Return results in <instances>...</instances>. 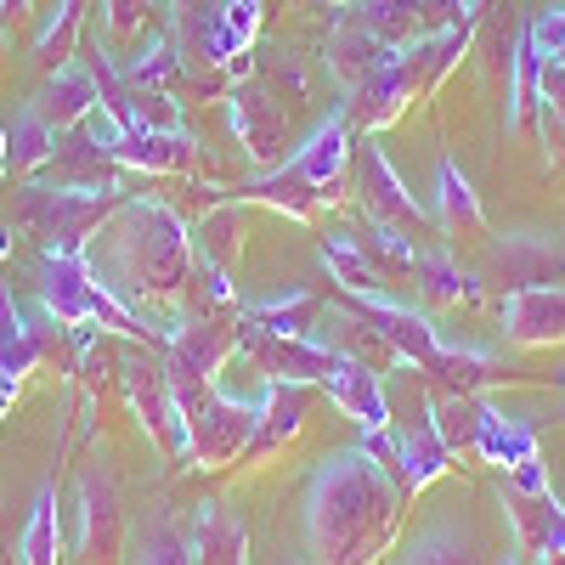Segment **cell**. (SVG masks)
Returning <instances> with one entry per match:
<instances>
[{
    "label": "cell",
    "mask_w": 565,
    "mask_h": 565,
    "mask_svg": "<svg viewBox=\"0 0 565 565\" xmlns=\"http://www.w3.org/2000/svg\"><path fill=\"white\" fill-rule=\"evenodd\" d=\"M402 503L407 492L391 469L345 447L322 458L306 487V548L322 565H380L402 532Z\"/></svg>",
    "instance_id": "1"
},
{
    "label": "cell",
    "mask_w": 565,
    "mask_h": 565,
    "mask_svg": "<svg viewBox=\"0 0 565 565\" xmlns=\"http://www.w3.org/2000/svg\"><path fill=\"white\" fill-rule=\"evenodd\" d=\"M97 255H90V271H97L108 289L130 306V300H148V306H175L186 289H193V271H199V249H193V226H186L170 204L153 199H125L108 226L97 232Z\"/></svg>",
    "instance_id": "2"
},
{
    "label": "cell",
    "mask_w": 565,
    "mask_h": 565,
    "mask_svg": "<svg viewBox=\"0 0 565 565\" xmlns=\"http://www.w3.org/2000/svg\"><path fill=\"white\" fill-rule=\"evenodd\" d=\"M125 204V193H103V186H45L23 181L12 193L7 221L29 238L45 244V255H85L90 238L108 226V215Z\"/></svg>",
    "instance_id": "3"
},
{
    "label": "cell",
    "mask_w": 565,
    "mask_h": 565,
    "mask_svg": "<svg viewBox=\"0 0 565 565\" xmlns=\"http://www.w3.org/2000/svg\"><path fill=\"white\" fill-rule=\"evenodd\" d=\"M186 418V447H193V469H226L249 458L255 441V402L221 396L215 385H170Z\"/></svg>",
    "instance_id": "4"
},
{
    "label": "cell",
    "mask_w": 565,
    "mask_h": 565,
    "mask_svg": "<svg viewBox=\"0 0 565 565\" xmlns=\"http://www.w3.org/2000/svg\"><path fill=\"white\" fill-rule=\"evenodd\" d=\"M345 170H351V119L345 114H328L289 159H282L277 170H266V175H255V181L260 186H277V193H295L311 210H322V204L340 199Z\"/></svg>",
    "instance_id": "5"
},
{
    "label": "cell",
    "mask_w": 565,
    "mask_h": 565,
    "mask_svg": "<svg viewBox=\"0 0 565 565\" xmlns=\"http://www.w3.org/2000/svg\"><path fill=\"white\" fill-rule=\"evenodd\" d=\"M226 125H232V136H238V148L260 164V170H277L282 159H289L295 148V119H289V108H282V97L271 85H260V79H238L226 90Z\"/></svg>",
    "instance_id": "6"
},
{
    "label": "cell",
    "mask_w": 565,
    "mask_h": 565,
    "mask_svg": "<svg viewBox=\"0 0 565 565\" xmlns=\"http://www.w3.org/2000/svg\"><path fill=\"white\" fill-rule=\"evenodd\" d=\"M238 351L266 380H289V385H322L328 362H334V345H322L311 334H271V328H255L244 317H238Z\"/></svg>",
    "instance_id": "7"
},
{
    "label": "cell",
    "mask_w": 565,
    "mask_h": 565,
    "mask_svg": "<svg viewBox=\"0 0 565 565\" xmlns=\"http://www.w3.org/2000/svg\"><path fill=\"white\" fill-rule=\"evenodd\" d=\"M351 311L367 322V334L380 340L396 362H413V367H430L441 356V334L430 317H418L413 306L391 300V295H351Z\"/></svg>",
    "instance_id": "8"
},
{
    "label": "cell",
    "mask_w": 565,
    "mask_h": 565,
    "mask_svg": "<svg viewBox=\"0 0 565 565\" xmlns=\"http://www.w3.org/2000/svg\"><path fill=\"white\" fill-rule=\"evenodd\" d=\"M351 159H356V199H362L367 221H385V226H402V232H418L430 221L424 204L407 193V181L396 175L391 153L380 148V136H367L362 148H351Z\"/></svg>",
    "instance_id": "9"
},
{
    "label": "cell",
    "mask_w": 565,
    "mask_h": 565,
    "mask_svg": "<svg viewBox=\"0 0 565 565\" xmlns=\"http://www.w3.org/2000/svg\"><path fill=\"white\" fill-rule=\"evenodd\" d=\"M396 430V481L402 492H424V487H436L447 469H452V447L441 441V424H436V396H418V407L391 424Z\"/></svg>",
    "instance_id": "10"
},
{
    "label": "cell",
    "mask_w": 565,
    "mask_h": 565,
    "mask_svg": "<svg viewBox=\"0 0 565 565\" xmlns=\"http://www.w3.org/2000/svg\"><path fill=\"white\" fill-rule=\"evenodd\" d=\"M322 391H328V402H334L362 436L367 430H391V424H396L391 391H385L380 373H373V362H362V356H351L340 345H334V362H328V373H322Z\"/></svg>",
    "instance_id": "11"
},
{
    "label": "cell",
    "mask_w": 565,
    "mask_h": 565,
    "mask_svg": "<svg viewBox=\"0 0 565 565\" xmlns=\"http://www.w3.org/2000/svg\"><path fill=\"white\" fill-rule=\"evenodd\" d=\"M238 351V322H181L170 345H164V373H170V385H215V373L221 362Z\"/></svg>",
    "instance_id": "12"
},
{
    "label": "cell",
    "mask_w": 565,
    "mask_h": 565,
    "mask_svg": "<svg viewBox=\"0 0 565 565\" xmlns=\"http://www.w3.org/2000/svg\"><path fill=\"white\" fill-rule=\"evenodd\" d=\"M125 391H130V407L141 413V424L153 430V441L170 452V458H193V447H186V418H181V402L170 391V373L153 367V362H141L130 356L125 367Z\"/></svg>",
    "instance_id": "13"
},
{
    "label": "cell",
    "mask_w": 565,
    "mask_h": 565,
    "mask_svg": "<svg viewBox=\"0 0 565 565\" xmlns=\"http://www.w3.org/2000/svg\"><path fill=\"white\" fill-rule=\"evenodd\" d=\"M498 311H503L509 345H559V340H565V282H543V289H509Z\"/></svg>",
    "instance_id": "14"
},
{
    "label": "cell",
    "mask_w": 565,
    "mask_h": 565,
    "mask_svg": "<svg viewBox=\"0 0 565 565\" xmlns=\"http://www.w3.org/2000/svg\"><path fill=\"white\" fill-rule=\"evenodd\" d=\"M90 255H45L40 266V306L57 328H85L90 322Z\"/></svg>",
    "instance_id": "15"
},
{
    "label": "cell",
    "mask_w": 565,
    "mask_h": 565,
    "mask_svg": "<svg viewBox=\"0 0 565 565\" xmlns=\"http://www.w3.org/2000/svg\"><path fill=\"white\" fill-rule=\"evenodd\" d=\"M97 108H103V90H97V74H90V63H63V68L45 74V85L34 90V114L52 125V130H74V125H85Z\"/></svg>",
    "instance_id": "16"
},
{
    "label": "cell",
    "mask_w": 565,
    "mask_h": 565,
    "mask_svg": "<svg viewBox=\"0 0 565 565\" xmlns=\"http://www.w3.org/2000/svg\"><path fill=\"white\" fill-rule=\"evenodd\" d=\"M413 108V85H407V68H402V57H391L373 79H362L351 97H345V119L362 130V136H380V130H391L402 114Z\"/></svg>",
    "instance_id": "17"
},
{
    "label": "cell",
    "mask_w": 565,
    "mask_h": 565,
    "mask_svg": "<svg viewBox=\"0 0 565 565\" xmlns=\"http://www.w3.org/2000/svg\"><path fill=\"white\" fill-rule=\"evenodd\" d=\"M509 521H514V537H521L526 559L565 565V503L554 492H537V498L509 492Z\"/></svg>",
    "instance_id": "18"
},
{
    "label": "cell",
    "mask_w": 565,
    "mask_h": 565,
    "mask_svg": "<svg viewBox=\"0 0 565 565\" xmlns=\"http://www.w3.org/2000/svg\"><path fill=\"white\" fill-rule=\"evenodd\" d=\"M45 170L57 175V186H103V193H125L114 153H108L85 125L57 130V148H52V164H45Z\"/></svg>",
    "instance_id": "19"
},
{
    "label": "cell",
    "mask_w": 565,
    "mask_h": 565,
    "mask_svg": "<svg viewBox=\"0 0 565 565\" xmlns=\"http://www.w3.org/2000/svg\"><path fill=\"white\" fill-rule=\"evenodd\" d=\"M119 170H148V175H186L199 164V141L186 130H125L114 148Z\"/></svg>",
    "instance_id": "20"
},
{
    "label": "cell",
    "mask_w": 565,
    "mask_h": 565,
    "mask_svg": "<svg viewBox=\"0 0 565 565\" xmlns=\"http://www.w3.org/2000/svg\"><path fill=\"white\" fill-rule=\"evenodd\" d=\"M487 271L503 289H543V282H565V255L543 238H498Z\"/></svg>",
    "instance_id": "21"
},
{
    "label": "cell",
    "mask_w": 565,
    "mask_h": 565,
    "mask_svg": "<svg viewBox=\"0 0 565 565\" xmlns=\"http://www.w3.org/2000/svg\"><path fill=\"white\" fill-rule=\"evenodd\" d=\"M306 413H311V391H306V385L266 380V391H260V402H255V441H249V458L277 452L282 441H295V436L306 430Z\"/></svg>",
    "instance_id": "22"
},
{
    "label": "cell",
    "mask_w": 565,
    "mask_h": 565,
    "mask_svg": "<svg viewBox=\"0 0 565 565\" xmlns=\"http://www.w3.org/2000/svg\"><path fill=\"white\" fill-rule=\"evenodd\" d=\"M391 57H396L391 45H380V40H373L356 18H345V23L334 29V40H328V74H334V79L345 85V97H351V90H356L362 79L380 74Z\"/></svg>",
    "instance_id": "23"
},
{
    "label": "cell",
    "mask_w": 565,
    "mask_h": 565,
    "mask_svg": "<svg viewBox=\"0 0 565 565\" xmlns=\"http://www.w3.org/2000/svg\"><path fill=\"white\" fill-rule=\"evenodd\" d=\"M193 565H249V526L244 514H232L226 503L199 509V532H193Z\"/></svg>",
    "instance_id": "24"
},
{
    "label": "cell",
    "mask_w": 565,
    "mask_h": 565,
    "mask_svg": "<svg viewBox=\"0 0 565 565\" xmlns=\"http://www.w3.org/2000/svg\"><path fill=\"white\" fill-rule=\"evenodd\" d=\"M532 452H537V430H532V424L498 413L492 402H476V458L498 463L503 476H509V469L521 463V458H532Z\"/></svg>",
    "instance_id": "25"
},
{
    "label": "cell",
    "mask_w": 565,
    "mask_h": 565,
    "mask_svg": "<svg viewBox=\"0 0 565 565\" xmlns=\"http://www.w3.org/2000/svg\"><path fill=\"white\" fill-rule=\"evenodd\" d=\"M418 7H424V0H356L351 18H356L373 40H380V45H391V52H407V45L424 40Z\"/></svg>",
    "instance_id": "26"
},
{
    "label": "cell",
    "mask_w": 565,
    "mask_h": 565,
    "mask_svg": "<svg viewBox=\"0 0 565 565\" xmlns=\"http://www.w3.org/2000/svg\"><path fill=\"white\" fill-rule=\"evenodd\" d=\"M238 317H244V322H255V328H271V334H311L317 317H322V300H317L311 289H300V282H295L289 295L249 300Z\"/></svg>",
    "instance_id": "27"
},
{
    "label": "cell",
    "mask_w": 565,
    "mask_h": 565,
    "mask_svg": "<svg viewBox=\"0 0 565 565\" xmlns=\"http://www.w3.org/2000/svg\"><path fill=\"white\" fill-rule=\"evenodd\" d=\"M413 271H418V289L430 295L436 306H476V300H481V282L469 277L447 249H418Z\"/></svg>",
    "instance_id": "28"
},
{
    "label": "cell",
    "mask_w": 565,
    "mask_h": 565,
    "mask_svg": "<svg viewBox=\"0 0 565 565\" xmlns=\"http://www.w3.org/2000/svg\"><path fill=\"white\" fill-rule=\"evenodd\" d=\"M322 266H328V282H340L345 295H385V271L367 260V249L356 238H322Z\"/></svg>",
    "instance_id": "29"
},
{
    "label": "cell",
    "mask_w": 565,
    "mask_h": 565,
    "mask_svg": "<svg viewBox=\"0 0 565 565\" xmlns=\"http://www.w3.org/2000/svg\"><path fill=\"white\" fill-rule=\"evenodd\" d=\"M436 221H441L447 232H481V226H487L476 186H469V175H463L452 159L436 164Z\"/></svg>",
    "instance_id": "30"
},
{
    "label": "cell",
    "mask_w": 565,
    "mask_h": 565,
    "mask_svg": "<svg viewBox=\"0 0 565 565\" xmlns=\"http://www.w3.org/2000/svg\"><path fill=\"white\" fill-rule=\"evenodd\" d=\"M79 23H85V0H57L52 12H45V23H40V34H34V63L52 74V68H63V63H74V52H79Z\"/></svg>",
    "instance_id": "31"
},
{
    "label": "cell",
    "mask_w": 565,
    "mask_h": 565,
    "mask_svg": "<svg viewBox=\"0 0 565 565\" xmlns=\"http://www.w3.org/2000/svg\"><path fill=\"white\" fill-rule=\"evenodd\" d=\"M238 238H244L238 204H215V210H210V215L193 226L199 266H210V271H226V277H232V260H238Z\"/></svg>",
    "instance_id": "32"
},
{
    "label": "cell",
    "mask_w": 565,
    "mask_h": 565,
    "mask_svg": "<svg viewBox=\"0 0 565 565\" xmlns=\"http://www.w3.org/2000/svg\"><path fill=\"white\" fill-rule=\"evenodd\" d=\"M63 554V526H57V487H40L34 509H29V526L18 537V565H57Z\"/></svg>",
    "instance_id": "33"
},
{
    "label": "cell",
    "mask_w": 565,
    "mask_h": 565,
    "mask_svg": "<svg viewBox=\"0 0 565 565\" xmlns=\"http://www.w3.org/2000/svg\"><path fill=\"white\" fill-rule=\"evenodd\" d=\"M424 373H430L447 396H481V391L498 380L487 351H458V345H441V356L424 367Z\"/></svg>",
    "instance_id": "34"
},
{
    "label": "cell",
    "mask_w": 565,
    "mask_h": 565,
    "mask_svg": "<svg viewBox=\"0 0 565 565\" xmlns=\"http://www.w3.org/2000/svg\"><path fill=\"white\" fill-rule=\"evenodd\" d=\"M40 334L23 322V311H18V300L0 289V367L12 373V380H23V373H34V362H40Z\"/></svg>",
    "instance_id": "35"
},
{
    "label": "cell",
    "mask_w": 565,
    "mask_h": 565,
    "mask_svg": "<svg viewBox=\"0 0 565 565\" xmlns=\"http://www.w3.org/2000/svg\"><path fill=\"white\" fill-rule=\"evenodd\" d=\"M52 148H57V130L45 125L34 108L7 130V170H18V175H34V170H45L52 164Z\"/></svg>",
    "instance_id": "36"
},
{
    "label": "cell",
    "mask_w": 565,
    "mask_h": 565,
    "mask_svg": "<svg viewBox=\"0 0 565 565\" xmlns=\"http://www.w3.org/2000/svg\"><path fill=\"white\" fill-rule=\"evenodd\" d=\"M103 7V34H108V45L114 52H125L130 40H141V34H153L148 23H153V0H97Z\"/></svg>",
    "instance_id": "37"
},
{
    "label": "cell",
    "mask_w": 565,
    "mask_h": 565,
    "mask_svg": "<svg viewBox=\"0 0 565 565\" xmlns=\"http://www.w3.org/2000/svg\"><path fill=\"white\" fill-rule=\"evenodd\" d=\"M402 565H476V554H469V537L463 532L430 526V532H418V543L402 554Z\"/></svg>",
    "instance_id": "38"
},
{
    "label": "cell",
    "mask_w": 565,
    "mask_h": 565,
    "mask_svg": "<svg viewBox=\"0 0 565 565\" xmlns=\"http://www.w3.org/2000/svg\"><path fill=\"white\" fill-rule=\"evenodd\" d=\"M537 130L543 141L565 148V63H543V79H537Z\"/></svg>",
    "instance_id": "39"
},
{
    "label": "cell",
    "mask_w": 565,
    "mask_h": 565,
    "mask_svg": "<svg viewBox=\"0 0 565 565\" xmlns=\"http://www.w3.org/2000/svg\"><path fill=\"white\" fill-rule=\"evenodd\" d=\"M114 532H119L114 487L90 476V481H85V554H97V537H103V548H108V543H114Z\"/></svg>",
    "instance_id": "40"
},
{
    "label": "cell",
    "mask_w": 565,
    "mask_h": 565,
    "mask_svg": "<svg viewBox=\"0 0 565 565\" xmlns=\"http://www.w3.org/2000/svg\"><path fill=\"white\" fill-rule=\"evenodd\" d=\"M362 249H367V260H373V266H391V271H413V260H418L413 232L385 226V221H373V238H367Z\"/></svg>",
    "instance_id": "41"
},
{
    "label": "cell",
    "mask_w": 565,
    "mask_h": 565,
    "mask_svg": "<svg viewBox=\"0 0 565 565\" xmlns=\"http://www.w3.org/2000/svg\"><path fill=\"white\" fill-rule=\"evenodd\" d=\"M130 130H181V108H175L170 90L130 85Z\"/></svg>",
    "instance_id": "42"
},
{
    "label": "cell",
    "mask_w": 565,
    "mask_h": 565,
    "mask_svg": "<svg viewBox=\"0 0 565 565\" xmlns=\"http://www.w3.org/2000/svg\"><path fill=\"white\" fill-rule=\"evenodd\" d=\"M476 18H481V12H476V0H424V7H418L424 40H430V34H452V29L476 23Z\"/></svg>",
    "instance_id": "43"
},
{
    "label": "cell",
    "mask_w": 565,
    "mask_h": 565,
    "mask_svg": "<svg viewBox=\"0 0 565 565\" xmlns=\"http://www.w3.org/2000/svg\"><path fill=\"white\" fill-rule=\"evenodd\" d=\"M526 40H532V52H537L543 63H554V57L565 52V7H554V12H537V18L526 23Z\"/></svg>",
    "instance_id": "44"
},
{
    "label": "cell",
    "mask_w": 565,
    "mask_h": 565,
    "mask_svg": "<svg viewBox=\"0 0 565 565\" xmlns=\"http://www.w3.org/2000/svg\"><path fill=\"white\" fill-rule=\"evenodd\" d=\"M509 492H521V498L548 492V463H543V452H532V458H521V463L509 469Z\"/></svg>",
    "instance_id": "45"
},
{
    "label": "cell",
    "mask_w": 565,
    "mask_h": 565,
    "mask_svg": "<svg viewBox=\"0 0 565 565\" xmlns=\"http://www.w3.org/2000/svg\"><path fill=\"white\" fill-rule=\"evenodd\" d=\"M148 565H193V548H186L170 526H159L153 543H148Z\"/></svg>",
    "instance_id": "46"
},
{
    "label": "cell",
    "mask_w": 565,
    "mask_h": 565,
    "mask_svg": "<svg viewBox=\"0 0 565 565\" xmlns=\"http://www.w3.org/2000/svg\"><path fill=\"white\" fill-rule=\"evenodd\" d=\"M29 7L34 0H0V34H18L29 23Z\"/></svg>",
    "instance_id": "47"
},
{
    "label": "cell",
    "mask_w": 565,
    "mask_h": 565,
    "mask_svg": "<svg viewBox=\"0 0 565 565\" xmlns=\"http://www.w3.org/2000/svg\"><path fill=\"white\" fill-rule=\"evenodd\" d=\"M18 385H23V380H12V373L0 367V407H7V413H12V402H18Z\"/></svg>",
    "instance_id": "48"
},
{
    "label": "cell",
    "mask_w": 565,
    "mask_h": 565,
    "mask_svg": "<svg viewBox=\"0 0 565 565\" xmlns=\"http://www.w3.org/2000/svg\"><path fill=\"white\" fill-rule=\"evenodd\" d=\"M0 255H12V221L0 215Z\"/></svg>",
    "instance_id": "49"
},
{
    "label": "cell",
    "mask_w": 565,
    "mask_h": 565,
    "mask_svg": "<svg viewBox=\"0 0 565 565\" xmlns=\"http://www.w3.org/2000/svg\"><path fill=\"white\" fill-rule=\"evenodd\" d=\"M498 565H526V559H521V554H503V559H498Z\"/></svg>",
    "instance_id": "50"
},
{
    "label": "cell",
    "mask_w": 565,
    "mask_h": 565,
    "mask_svg": "<svg viewBox=\"0 0 565 565\" xmlns=\"http://www.w3.org/2000/svg\"><path fill=\"white\" fill-rule=\"evenodd\" d=\"M322 7H356V0H322Z\"/></svg>",
    "instance_id": "51"
},
{
    "label": "cell",
    "mask_w": 565,
    "mask_h": 565,
    "mask_svg": "<svg viewBox=\"0 0 565 565\" xmlns=\"http://www.w3.org/2000/svg\"><path fill=\"white\" fill-rule=\"evenodd\" d=\"M554 63H565V52H559V57H554Z\"/></svg>",
    "instance_id": "52"
},
{
    "label": "cell",
    "mask_w": 565,
    "mask_h": 565,
    "mask_svg": "<svg viewBox=\"0 0 565 565\" xmlns=\"http://www.w3.org/2000/svg\"><path fill=\"white\" fill-rule=\"evenodd\" d=\"M0 418H7V407H0Z\"/></svg>",
    "instance_id": "53"
},
{
    "label": "cell",
    "mask_w": 565,
    "mask_h": 565,
    "mask_svg": "<svg viewBox=\"0 0 565 565\" xmlns=\"http://www.w3.org/2000/svg\"><path fill=\"white\" fill-rule=\"evenodd\" d=\"M0 45H7V34H0Z\"/></svg>",
    "instance_id": "54"
}]
</instances>
